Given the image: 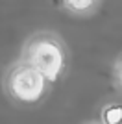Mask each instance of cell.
<instances>
[{
  "instance_id": "obj_1",
  "label": "cell",
  "mask_w": 122,
  "mask_h": 124,
  "mask_svg": "<svg viewBox=\"0 0 122 124\" xmlns=\"http://www.w3.org/2000/svg\"><path fill=\"white\" fill-rule=\"evenodd\" d=\"M20 59L33 65L52 83H57L69 70V48L56 31H35L26 41Z\"/></svg>"
},
{
  "instance_id": "obj_2",
  "label": "cell",
  "mask_w": 122,
  "mask_h": 124,
  "mask_svg": "<svg viewBox=\"0 0 122 124\" xmlns=\"http://www.w3.org/2000/svg\"><path fill=\"white\" fill-rule=\"evenodd\" d=\"M54 83L24 59L13 63L4 76V91L11 100L22 108L39 106L48 96Z\"/></svg>"
},
{
  "instance_id": "obj_3",
  "label": "cell",
  "mask_w": 122,
  "mask_h": 124,
  "mask_svg": "<svg viewBox=\"0 0 122 124\" xmlns=\"http://www.w3.org/2000/svg\"><path fill=\"white\" fill-rule=\"evenodd\" d=\"M59 4L74 17H91L100 9L102 0H59Z\"/></svg>"
},
{
  "instance_id": "obj_4",
  "label": "cell",
  "mask_w": 122,
  "mask_h": 124,
  "mask_svg": "<svg viewBox=\"0 0 122 124\" xmlns=\"http://www.w3.org/2000/svg\"><path fill=\"white\" fill-rule=\"evenodd\" d=\"M102 124H122V102L109 100L100 108Z\"/></svg>"
},
{
  "instance_id": "obj_5",
  "label": "cell",
  "mask_w": 122,
  "mask_h": 124,
  "mask_svg": "<svg viewBox=\"0 0 122 124\" xmlns=\"http://www.w3.org/2000/svg\"><path fill=\"white\" fill-rule=\"evenodd\" d=\"M113 82L122 91V56L113 63Z\"/></svg>"
},
{
  "instance_id": "obj_6",
  "label": "cell",
  "mask_w": 122,
  "mask_h": 124,
  "mask_svg": "<svg viewBox=\"0 0 122 124\" xmlns=\"http://www.w3.org/2000/svg\"><path fill=\"white\" fill-rule=\"evenodd\" d=\"M91 124H102V122H100V120H98V122H91Z\"/></svg>"
}]
</instances>
